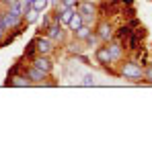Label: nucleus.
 Here are the masks:
<instances>
[{"instance_id": "obj_1", "label": "nucleus", "mask_w": 152, "mask_h": 143, "mask_svg": "<svg viewBox=\"0 0 152 143\" xmlns=\"http://www.w3.org/2000/svg\"><path fill=\"white\" fill-rule=\"evenodd\" d=\"M117 74L129 82H142L144 80V66H140L138 59H124V61H119Z\"/></svg>"}, {"instance_id": "obj_2", "label": "nucleus", "mask_w": 152, "mask_h": 143, "mask_svg": "<svg viewBox=\"0 0 152 143\" xmlns=\"http://www.w3.org/2000/svg\"><path fill=\"white\" fill-rule=\"evenodd\" d=\"M2 23H4V27H6L8 33H10V31L21 33V27H23L27 21H25L23 14H15V12H10L8 8H4V10H2Z\"/></svg>"}, {"instance_id": "obj_3", "label": "nucleus", "mask_w": 152, "mask_h": 143, "mask_svg": "<svg viewBox=\"0 0 152 143\" xmlns=\"http://www.w3.org/2000/svg\"><path fill=\"white\" fill-rule=\"evenodd\" d=\"M76 10L82 14L84 25H93V23H95V19H97V14H99L97 4H95V2H86V0H80L78 6H76Z\"/></svg>"}, {"instance_id": "obj_4", "label": "nucleus", "mask_w": 152, "mask_h": 143, "mask_svg": "<svg viewBox=\"0 0 152 143\" xmlns=\"http://www.w3.org/2000/svg\"><path fill=\"white\" fill-rule=\"evenodd\" d=\"M95 33L99 35L101 43H109V41L115 39V29H113V25L109 23V21H101V23H97Z\"/></svg>"}, {"instance_id": "obj_5", "label": "nucleus", "mask_w": 152, "mask_h": 143, "mask_svg": "<svg viewBox=\"0 0 152 143\" xmlns=\"http://www.w3.org/2000/svg\"><path fill=\"white\" fill-rule=\"evenodd\" d=\"M107 49H109V55H111V61H113V64L124 61V57H126V45H124L119 39L109 41V43H107Z\"/></svg>"}, {"instance_id": "obj_6", "label": "nucleus", "mask_w": 152, "mask_h": 143, "mask_svg": "<svg viewBox=\"0 0 152 143\" xmlns=\"http://www.w3.org/2000/svg\"><path fill=\"white\" fill-rule=\"evenodd\" d=\"M35 49H37V53H39V55H51V53H53V49H56V43L51 41L45 33H43V35L35 37Z\"/></svg>"}, {"instance_id": "obj_7", "label": "nucleus", "mask_w": 152, "mask_h": 143, "mask_svg": "<svg viewBox=\"0 0 152 143\" xmlns=\"http://www.w3.org/2000/svg\"><path fill=\"white\" fill-rule=\"evenodd\" d=\"M31 64L35 66V68H39L41 72H45V74H50L51 76V72H53V61L50 59V55H33L31 57Z\"/></svg>"}, {"instance_id": "obj_8", "label": "nucleus", "mask_w": 152, "mask_h": 143, "mask_svg": "<svg viewBox=\"0 0 152 143\" xmlns=\"http://www.w3.org/2000/svg\"><path fill=\"white\" fill-rule=\"evenodd\" d=\"M25 76L31 80V84H43L45 80H50V74H45V72H41L39 68H35L33 64L29 66L25 70Z\"/></svg>"}, {"instance_id": "obj_9", "label": "nucleus", "mask_w": 152, "mask_h": 143, "mask_svg": "<svg viewBox=\"0 0 152 143\" xmlns=\"http://www.w3.org/2000/svg\"><path fill=\"white\" fill-rule=\"evenodd\" d=\"M64 29H66V27H62L60 23H51L50 27L45 29V35H48L51 41L58 45V43H62V41H64Z\"/></svg>"}, {"instance_id": "obj_10", "label": "nucleus", "mask_w": 152, "mask_h": 143, "mask_svg": "<svg viewBox=\"0 0 152 143\" xmlns=\"http://www.w3.org/2000/svg\"><path fill=\"white\" fill-rule=\"evenodd\" d=\"M95 59H97V64H101L105 68H111V66H113L111 55H109V49H107V43H103L101 47L95 49Z\"/></svg>"}, {"instance_id": "obj_11", "label": "nucleus", "mask_w": 152, "mask_h": 143, "mask_svg": "<svg viewBox=\"0 0 152 143\" xmlns=\"http://www.w3.org/2000/svg\"><path fill=\"white\" fill-rule=\"evenodd\" d=\"M91 33H93V27H91V25H82L80 29H76L72 35H74V41H78V43H84V41H86V37H88Z\"/></svg>"}, {"instance_id": "obj_12", "label": "nucleus", "mask_w": 152, "mask_h": 143, "mask_svg": "<svg viewBox=\"0 0 152 143\" xmlns=\"http://www.w3.org/2000/svg\"><path fill=\"white\" fill-rule=\"evenodd\" d=\"M6 86H31V80L27 76H8Z\"/></svg>"}, {"instance_id": "obj_13", "label": "nucleus", "mask_w": 152, "mask_h": 143, "mask_svg": "<svg viewBox=\"0 0 152 143\" xmlns=\"http://www.w3.org/2000/svg\"><path fill=\"white\" fill-rule=\"evenodd\" d=\"M74 12H76V8H64L62 12H56V14L60 17V25L68 29V23H70V19H72V14H74Z\"/></svg>"}, {"instance_id": "obj_14", "label": "nucleus", "mask_w": 152, "mask_h": 143, "mask_svg": "<svg viewBox=\"0 0 152 143\" xmlns=\"http://www.w3.org/2000/svg\"><path fill=\"white\" fill-rule=\"evenodd\" d=\"M82 25H84V19H82V14L76 10L74 14H72V19H70V23H68V31H72V33H74L76 29H80Z\"/></svg>"}, {"instance_id": "obj_15", "label": "nucleus", "mask_w": 152, "mask_h": 143, "mask_svg": "<svg viewBox=\"0 0 152 143\" xmlns=\"http://www.w3.org/2000/svg\"><path fill=\"white\" fill-rule=\"evenodd\" d=\"M132 31H134V29H129L127 25H121V27H119V29L115 31V39H119V41H121V43L126 45V41H127V37L132 35Z\"/></svg>"}, {"instance_id": "obj_16", "label": "nucleus", "mask_w": 152, "mask_h": 143, "mask_svg": "<svg viewBox=\"0 0 152 143\" xmlns=\"http://www.w3.org/2000/svg\"><path fill=\"white\" fill-rule=\"evenodd\" d=\"M48 6H50V0H33V6L31 8H35L37 12H45Z\"/></svg>"}, {"instance_id": "obj_17", "label": "nucleus", "mask_w": 152, "mask_h": 143, "mask_svg": "<svg viewBox=\"0 0 152 143\" xmlns=\"http://www.w3.org/2000/svg\"><path fill=\"white\" fill-rule=\"evenodd\" d=\"M39 14H41V12H37L35 8H31V10H29V12H27V14H25V21H27V25H29V23H35Z\"/></svg>"}, {"instance_id": "obj_18", "label": "nucleus", "mask_w": 152, "mask_h": 143, "mask_svg": "<svg viewBox=\"0 0 152 143\" xmlns=\"http://www.w3.org/2000/svg\"><path fill=\"white\" fill-rule=\"evenodd\" d=\"M144 82L152 84V64H148V66L144 68Z\"/></svg>"}, {"instance_id": "obj_19", "label": "nucleus", "mask_w": 152, "mask_h": 143, "mask_svg": "<svg viewBox=\"0 0 152 143\" xmlns=\"http://www.w3.org/2000/svg\"><path fill=\"white\" fill-rule=\"evenodd\" d=\"M6 35H8V31H6V27H4V23H2V12H0V43L6 39Z\"/></svg>"}, {"instance_id": "obj_20", "label": "nucleus", "mask_w": 152, "mask_h": 143, "mask_svg": "<svg viewBox=\"0 0 152 143\" xmlns=\"http://www.w3.org/2000/svg\"><path fill=\"white\" fill-rule=\"evenodd\" d=\"M82 86H95V78L88 74V76H84V80H82Z\"/></svg>"}, {"instance_id": "obj_21", "label": "nucleus", "mask_w": 152, "mask_h": 143, "mask_svg": "<svg viewBox=\"0 0 152 143\" xmlns=\"http://www.w3.org/2000/svg\"><path fill=\"white\" fill-rule=\"evenodd\" d=\"M127 27H129V29H138V27H140V21H138V19H134V17H132V19H129V21H127Z\"/></svg>"}, {"instance_id": "obj_22", "label": "nucleus", "mask_w": 152, "mask_h": 143, "mask_svg": "<svg viewBox=\"0 0 152 143\" xmlns=\"http://www.w3.org/2000/svg\"><path fill=\"white\" fill-rule=\"evenodd\" d=\"M62 2H64V4H66V6H70V8H76V6H78V2H80V0H62Z\"/></svg>"}, {"instance_id": "obj_23", "label": "nucleus", "mask_w": 152, "mask_h": 143, "mask_svg": "<svg viewBox=\"0 0 152 143\" xmlns=\"http://www.w3.org/2000/svg\"><path fill=\"white\" fill-rule=\"evenodd\" d=\"M121 4H127L129 6V4H134V0H121Z\"/></svg>"}, {"instance_id": "obj_24", "label": "nucleus", "mask_w": 152, "mask_h": 143, "mask_svg": "<svg viewBox=\"0 0 152 143\" xmlns=\"http://www.w3.org/2000/svg\"><path fill=\"white\" fill-rule=\"evenodd\" d=\"M86 2H97V0H86Z\"/></svg>"}]
</instances>
